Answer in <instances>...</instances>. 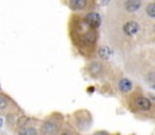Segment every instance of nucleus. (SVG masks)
I'll return each mask as SVG.
<instances>
[{
    "label": "nucleus",
    "mask_w": 155,
    "mask_h": 135,
    "mask_svg": "<svg viewBox=\"0 0 155 135\" xmlns=\"http://www.w3.org/2000/svg\"><path fill=\"white\" fill-rule=\"evenodd\" d=\"M135 106L140 110V111H149L152 109V103L148 98L146 96H138L135 100Z\"/></svg>",
    "instance_id": "obj_1"
},
{
    "label": "nucleus",
    "mask_w": 155,
    "mask_h": 135,
    "mask_svg": "<svg viewBox=\"0 0 155 135\" xmlns=\"http://www.w3.org/2000/svg\"><path fill=\"white\" fill-rule=\"evenodd\" d=\"M138 29H140L138 23L135 22V21H129V22L125 23L124 27H123L124 33H125L126 35H129V36H134V35L138 32Z\"/></svg>",
    "instance_id": "obj_2"
},
{
    "label": "nucleus",
    "mask_w": 155,
    "mask_h": 135,
    "mask_svg": "<svg viewBox=\"0 0 155 135\" xmlns=\"http://www.w3.org/2000/svg\"><path fill=\"white\" fill-rule=\"evenodd\" d=\"M85 22H87V24H89L90 27L96 28V27H99L101 19H100V16H99L97 13H89V15L85 16Z\"/></svg>",
    "instance_id": "obj_3"
},
{
    "label": "nucleus",
    "mask_w": 155,
    "mask_h": 135,
    "mask_svg": "<svg viewBox=\"0 0 155 135\" xmlns=\"http://www.w3.org/2000/svg\"><path fill=\"white\" fill-rule=\"evenodd\" d=\"M57 130H58V126L54 121H48L43 126V133L46 135H53L54 133H57Z\"/></svg>",
    "instance_id": "obj_4"
},
{
    "label": "nucleus",
    "mask_w": 155,
    "mask_h": 135,
    "mask_svg": "<svg viewBox=\"0 0 155 135\" xmlns=\"http://www.w3.org/2000/svg\"><path fill=\"white\" fill-rule=\"evenodd\" d=\"M141 6V1L140 0H126L125 2V8L129 11V12H135L140 8Z\"/></svg>",
    "instance_id": "obj_5"
},
{
    "label": "nucleus",
    "mask_w": 155,
    "mask_h": 135,
    "mask_svg": "<svg viewBox=\"0 0 155 135\" xmlns=\"http://www.w3.org/2000/svg\"><path fill=\"white\" fill-rule=\"evenodd\" d=\"M119 89L124 93H127L132 89V82L129 79H121L119 82Z\"/></svg>",
    "instance_id": "obj_6"
},
{
    "label": "nucleus",
    "mask_w": 155,
    "mask_h": 135,
    "mask_svg": "<svg viewBox=\"0 0 155 135\" xmlns=\"http://www.w3.org/2000/svg\"><path fill=\"white\" fill-rule=\"evenodd\" d=\"M18 134L19 135H36V130H35V128H33V127H30V126H23V127H19V129H18Z\"/></svg>",
    "instance_id": "obj_7"
},
{
    "label": "nucleus",
    "mask_w": 155,
    "mask_h": 135,
    "mask_svg": "<svg viewBox=\"0 0 155 135\" xmlns=\"http://www.w3.org/2000/svg\"><path fill=\"white\" fill-rule=\"evenodd\" d=\"M99 54H100V57H101L102 59H108V58L111 57V54H112V51H111L110 47L102 46V47L99 48Z\"/></svg>",
    "instance_id": "obj_8"
},
{
    "label": "nucleus",
    "mask_w": 155,
    "mask_h": 135,
    "mask_svg": "<svg viewBox=\"0 0 155 135\" xmlns=\"http://www.w3.org/2000/svg\"><path fill=\"white\" fill-rule=\"evenodd\" d=\"M71 5L74 8L83 10L87 6V0H71Z\"/></svg>",
    "instance_id": "obj_9"
},
{
    "label": "nucleus",
    "mask_w": 155,
    "mask_h": 135,
    "mask_svg": "<svg viewBox=\"0 0 155 135\" xmlns=\"http://www.w3.org/2000/svg\"><path fill=\"white\" fill-rule=\"evenodd\" d=\"M7 105H8L7 99H6L4 95L0 94V111H1V110H5V109L7 107Z\"/></svg>",
    "instance_id": "obj_10"
},
{
    "label": "nucleus",
    "mask_w": 155,
    "mask_h": 135,
    "mask_svg": "<svg viewBox=\"0 0 155 135\" xmlns=\"http://www.w3.org/2000/svg\"><path fill=\"white\" fill-rule=\"evenodd\" d=\"M147 13H148L150 17H154V16H155V5H154V2H152V4H149V5L147 6Z\"/></svg>",
    "instance_id": "obj_11"
},
{
    "label": "nucleus",
    "mask_w": 155,
    "mask_h": 135,
    "mask_svg": "<svg viewBox=\"0 0 155 135\" xmlns=\"http://www.w3.org/2000/svg\"><path fill=\"white\" fill-rule=\"evenodd\" d=\"M28 122H29V120H28L27 117H22V118H19V120H18V127L27 126V124H28Z\"/></svg>",
    "instance_id": "obj_12"
},
{
    "label": "nucleus",
    "mask_w": 155,
    "mask_h": 135,
    "mask_svg": "<svg viewBox=\"0 0 155 135\" xmlns=\"http://www.w3.org/2000/svg\"><path fill=\"white\" fill-rule=\"evenodd\" d=\"M95 135H107L106 133H102V132H99V133H96Z\"/></svg>",
    "instance_id": "obj_13"
},
{
    "label": "nucleus",
    "mask_w": 155,
    "mask_h": 135,
    "mask_svg": "<svg viewBox=\"0 0 155 135\" xmlns=\"http://www.w3.org/2000/svg\"><path fill=\"white\" fill-rule=\"evenodd\" d=\"M1 124H2V121H1V120H0V126H1Z\"/></svg>",
    "instance_id": "obj_14"
},
{
    "label": "nucleus",
    "mask_w": 155,
    "mask_h": 135,
    "mask_svg": "<svg viewBox=\"0 0 155 135\" xmlns=\"http://www.w3.org/2000/svg\"><path fill=\"white\" fill-rule=\"evenodd\" d=\"M63 135H68V134H63Z\"/></svg>",
    "instance_id": "obj_15"
}]
</instances>
